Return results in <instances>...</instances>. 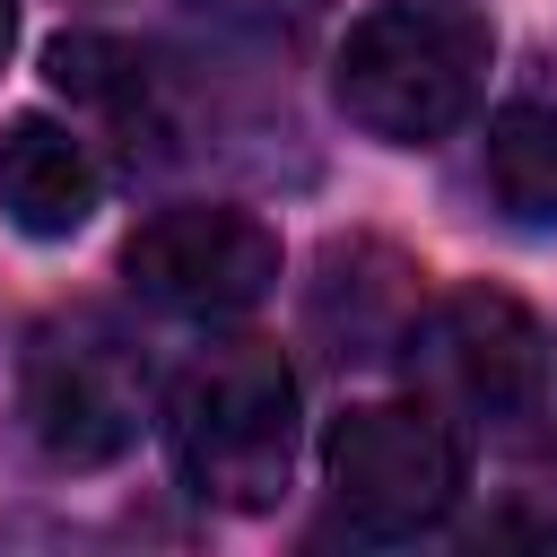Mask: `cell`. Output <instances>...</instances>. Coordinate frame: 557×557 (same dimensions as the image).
I'll return each instance as SVG.
<instances>
[{
  "label": "cell",
  "mask_w": 557,
  "mask_h": 557,
  "mask_svg": "<svg viewBox=\"0 0 557 557\" xmlns=\"http://www.w3.org/2000/svg\"><path fill=\"white\" fill-rule=\"evenodd\" d=\"M487 61H496V26L470 0H374L339 35L331 96L366 139L435 148L479 113Z\"/></svg>",
  "instance_id": "obj_1"
},
{
  "label": "cell",
  "mask_w": 557,
  "mask_h": 557,
  "mask_svg": "<svg viewBox=\"0 0 557 557\" xmlns=\"http://www.w3.org/2000/svg\"><path fill=\"white\" fill-rule=\"evenodd\" d=\"M165 444L200 505L261 513L296 461V374L270 339H209L165 392Z\"/></svg>",
  "instance_id": "obj_2"
},
{
  "label": "cell",
  "mask_w": 557,
  "mask_h": 557,
  "mask_svg": "<svg viewBox=\"0 0 557 557\" xmlns=\"http://www.w3.org/2000/svg\"><path fill=\"white\" fill-rule=\"evenodd\" d=\"M17 418H26V435H35V453L52 470L122 461L139 444V426H148V357H139V339L96 305L52 313L17 357Z\"/></svg>",
  "instance_id": "obj_3"
},
{
  "label": "cell",
  "mask_w": 557,
  "mask_h": 557,
  "mask_svg": "<svg viewBox=\"0 0 557 557\" xmlns=\"http://www.w3.org/2000/svg\"><path fill=\"white\" fill-rule=\"evenodd\" d=\"M400 357H409V383L461 435L470 426L479 435H522L548 409V331L505 287H453V296H435L409 322Z\"/></svg>",
  "instance_id": "obj_4"
},
{
  "label": "cell",
  "mask_w": 557,
  "mask_h": 557,
  "mask_svg": "<svg viewBox=\"0 0 557 557\" xmlns=\"http://www.w3.org/2000/svg\"><path fill=\"white\" fill-rule=\"evenodd\" d=\"M322 479H331V505L366 540H418L461 505L470 435L426 392L418 400H357L322 435Z\"/></svg>",
  "instance_id": "obj_5"
},
{
  "label": "cell",
  "mask_w": 557,
  "mask_h": 557,
  "mask_svg": "<svg viewBox=\"0 0 557 557\" xmlns=\"http://www.w3.org/2000/svg\"><path fill=\"white\" fill-rule=\"evenodd\" d=\"M122 278L139 305L183 313V322H226L244 305H261L278 287V235L252 209L226 200H174L157 218L131 226L122 244Z\"/></svg>",
  "instance_id": "obj_6"
},
{
  "label": "cell",
  "mask_w": 557,
  "mask_h": 557,
  "mask_svg": "<svg viewBox=\"0 0 557 557\" xmlns=\"http://www.w3.org/2000/svg\"><path fill=\"white\" fill-rule=\"evenodd\" d=\"M418 278H426V270H418L409 252L374 244V235L331 244V252H322V278H313V331L331 339V357H348V366H366V357H400L409 322L426 313Z\"/></svg>",
  "instance_id": "obj_7"
},
{
  "label": "cell",
  "mask_w": 557,
  "mask_h": 557,
  "mask_svg": "<svg viewBox=\"0 0 557 557\" xmlns=\"http://www.w3.org/2000/svg\"><path fill=\"white\" fill-rule=\"evenodd\" d=\"M96 191H104V174H96L87 139L61 131L52 113H17L0 131V209L17 235H35V244L78 235L96 218Z\"/></svg>",
  "instance_id": "obj_8"
},
{
  "label": "cell",
  "mask_w": 557,
  "mask_h": 557,
  "mask_svg": "<svg viewBox=\"0 0 557 557\" xmlns=\"http://www.w3.org/2000/svg\"><path fill=\"white\" fill-rule=\"evenodd\" d=\"M487 191L513 226H557V87H522L487 122Z\"/></svg>",
  "instance_id": "obj_9"
},
{
  "label": "cell",
  "mask_w": 557,
  "mask_h": 557,
  "mask_svg": "<svg viewBox=\"0 0 557 557\" xmlns=\"http://www.w3.org/2000/svg\"><path fill=\"white\" fill-rule=\"evenodd\" d=\"M191 17H209L244 44H296L313 26V0H191Z\"/></svg>",
  "instance_id": "obj_10"
},
{
  "label": "cell",
  "mask_w": 557,
  "mask_h": 557,
  "mask_svg": "<svg viewBox=\"0 0 557 557\" xmlns=\"http://www.w3.org/2000/svg\"><path fill=\"white\" fill-rule=\"evenodd\" d=\"M479 540H557V513H496L479 522Z\"/></svg>",
  "instance_id": "obj_11"
},
{
  "label": "cell",
  "mask_w": 557,
  "mask_h": 557,
  "mask_svg": "<svg viewBox=\"0 0 557 557\" xmlns=\"http://www.w3.org/2000/svg\"><path fill=\"white\" fill-rule=\"evenodd\" d=\"M9 44H17V0H0V70H9Z\"/></svg>",
  "instance_id": "obj_12"
}]
</instances>
